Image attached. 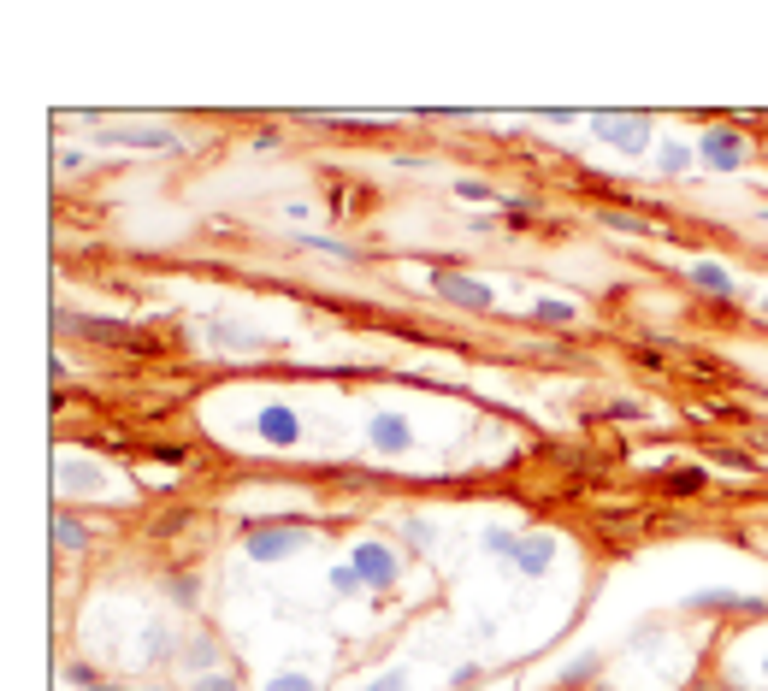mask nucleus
<instances>
[{"mask_svg": "<svg viewBox=\"0 0 768 691\" xmlns=\"http://www.w3.org/2000/svg\"><path fill=\"white\" fill-rule=\"evenodd\" d=\"M609 420H644L639 402H609Z\"/></svg>", "mask_w": 768, "mask_h": 691, "instance_id": "nucleus-27", "label": "nucleus"}, {"mask_svg": "<svg viewBox=\"0 0 768 691\" xmlns=\"http://www.w3.org/2000/svg\"><path fill=\"white\" fill-rule=\"evenodd\" d=\"M367 691H408V668H390V674H379Z\"/></svg>", "mask_w": 768, "mask_h": 691, "instance_id": "nucleus-26", "label": "nucleus"}, {"mask_svg": "<svg viewBox=\"0 0 768 691\" xmlns=\"http://www.w3.org/2000/svg\"><path fill=\"white\" fill-rule=\"evenodd\" d=\"M54 544H60V550H89V532H83V520L60 514V526H54Z\"/></svg>", "mask_w": 768, "mask_h": 691, "instance_id": "nucleus-13", "label": "nucleus"}, {"mask_svg": "<svg viewBox=\"0 0 768 691\" xmlns=\"http://www.w3.org/2000/svg\"><path fill=\"white\" fill-rule=\"evenodd\" d=\"M449 691H467V686H449Z\"/></svg>", "mask_w": 768, "mask_h": 691, "instance_id": "nucleus-30", "label": "nucleus"}, {"mask_svg": "<svg viewBox=\"0 0 768 691\" xmlns=\"http://www.w3.org/2000/svg\"><path fill=\"white\" fill-rule=\"evenodd\" d=\"M532 319H538V325H574V302H556V296H538V302H532Z\"/></svg>", "mask_w": 768, "mask_h": 691, "instance_id": "nucleus-11", "label": "nucleus"}, {"mask_svg": "<svg viewBox=\"0 0 768 691\" xmlns=\"http://www.w3.org/2000/svg\"><path fill=\"white\" fill-rule=\"evenodd\" d=\"M367 443H373L379 455H402V449L414 443V432L402 426V414H373V420H367Z\"/></svg>", "mask_w": 768, "mask_h": 691, "instance_id": "nucleus-8", "label": "nucleus"}, {"mask_svg": "<svg viewBox=\"0 0 768 691\" xmlns=\"http://www.w3.org/2000/svg\"><path fill=\"white\" fill-rule=\"evenodd\" d=\"M343 562L355 567V579H361L367 591H390V585L402 579V556H396L390 544H379V538H361Z\"/></svg>", "mask_w": 768, "mask_h": 691, "instance_id": "nucleus-1", "label": "nucleus"}, {"mask_svg": "<svg viewBox=\"0 0 768 691\" xmlns=\"http://www.w3.org/2000/svg\"><path fill=\"white\" fill-rule=\"evenodd\" d=\"M715 461H721V467H739V473H751V455H739V449H721Z\"/></svg>", "mask_w": 768, "mask_h": 691, "instance_id": "nucleus-28", "label": "nucleus"}, {"mask_svg": "<svg viewBox=\"0 0 768 691\" xmlns=\"http://www.w3.org/2000/svg\"><path fill=\"white\" fill-rule=\"evenodd\" d=\"M603 225H609V231H621V237H639V231H650L644 219H627V213H603Z\"/></svg>", "mask_w": 768, "mask_h": 691, "instance_id": "nucleus-22", "label": "nucleus"}, {"mask_svg": "<svg viewBox=\"0 0 768 691\" xmlns=\"http://www.w3.org/2000/svg\"><path fill=\"white\" fill-rule=\"evenodd\" d=\"M148 461H160V467H184V461H190V449H184V443H154V449H148Z\"/></svg>", "mask_w": 768, "mask_h": 691, "instance_id": "nucleus-17", "label": "nucleus"}, {"mask_svg": "<svg viewBox=\"0 0 768 691\" xmlns=\"http://www.w3.org/2000/svg\"><path fill=\"white\" fill-rule=\"evenodd\" d=\"M195 691H243L231 674H195Z\"/></svg>", "mask_w": 768, "mask_h": 691, "instance_id": "nucleus-25", "label": "nucleus"}, {"mask_svg": "<svg viewBox=\"0 0 768 691\" xmlns=\"http://www.w3.org/2000/svg\"><path fill=\"white\" fill-rule=\"evenodd\" d=\"M550 556H556V544H550L544 532H526V538H520V556H514V567H520L526 579H544V573H550Z\"/></svg>", "mask_w": 768, "mask_h": 691, "instance_id": "nucleus-9", "label": "nucleus"}, {"mask_svg": "<svg viewBox=\"0 0 768 691\" xmlns=\"http://www.w3.org/2000/svg\"><path fill=\"white\" fill-rule=\"evenodd\" d=\"M308 526H249V538H243V550H249V562H284V556H296V550H308Z\"/></svg>", "mask_w": 768, "mask_h": 691, "instance_id": "nucleus-2", "label": "nucleus"}, {"mask_svg": "<svg viewBox=\"0 0 768 691\" xmlns=\"http://www.w3.org/2000/svg\"><path fill=\"white\" fill-rule=\"evenodd\" d=\"M686 609H698V615H715V609H727V615H768L763 597H745V591H692Z\"/></svg>", "mask_w": 768, "mask_h": 691, "instance_id": "nucleus-7", "label": "nucleus"}, {"mask_svg": "<svg viewBox=\"0 0 768 691\" xmlns=\"http://www.w3.org/2000/svg\"><path fill=\"white\" fill-rule=\"evenodd\" d=\"M296 243H302V249H320V254H337V260H355L349 243H331V237H320V231H296Z\"/></svg>", "mask_w": 768, "mask_h": 691, "instance_id": "nucleus-16", "label": "nucleus"}, {"mask_svg": "<svg viewBox=\"0 0 768 691\" xmlns=\"http://www.w3.org/2000/svg\"><path fill=\"white\" fill-rule=\"evenodd\" d=\"M698 160H704L709 172L745 166V136H739V130H704V136H698Z\"/></svg>", "mask_w": 768, "mask_h": 691, "instance_id": "nucleus-4", "label": "nucleus"}, {"mask_svg": "<svg viewBox=\"0 0 768 691\" xmlns=\"http://www.w3.org/2000/svg\"><path fill=\"white\" fill-rule=\"evenodd\" d=\"M331 591H343V597H349V591H361V579H355V567H349V562L331 567Z\"/></svg>", "mask_w": 768, "mask_h": 691, "instance_id": "nucleus-23", "label": "nucleus"}, {"mask_svg": "<svg viewBox=\"0 0 768 691\" xmlns=\"http://www.w3.org/2000/svg\"><path fill=\"white\" fill-rule=\"evenodd\" d=\"M432 284H438V296L455 302V308H473V314H485L497 296H491V284H473V278H461V272H432Z\"/></svg>", "mask_w": 768, "mask_h": 691, "instance_id": "nucleus-6", "label": "nucleus"}, {"mask_svg": "<svg viewBox=\"0 0 768 691\" xmlns=\"http://www.w3.org/2000/svg\"><path fill=\"white\" fill-rule=\"evenodd\" d=\"M656 166H662V172H668V178H680V172H686V166H692V148H686V142H668V148H662V154H656Z\"/></svg>", "mask_w": 768, "mask_h": 691, "instance_id": "nucleus-15", "label": "nucleus"}, {"mask_svg": "<svg viewBox=\"0 0 768 691\" xmlns=\"http://www.w3.org/2000/svg\"><path fill=\"white\" fill-rule=\"evenodd\" d=\"M184 662H190L195 674H213V662H219V644L201 632V638H190V656H184Z\"/></svg>", "mask_w": 768, "mask_h": 691, "instance_id": "nucleus-12", "label": "nucleus"}, {"mask_svg": "<svg viewBox=\"0 0 768 691\" xmlns=\"http://www.w3.org/2000/svg\"><path fill=\"white\" fill-rule=\"evenodd\" d=\"M591 130L609 148H621V154H644L650 148V119L644 113H591Z\"/></svg>", "mask_w": 768, "mask_h": 691, "instance_id": "nucleus-3", "label": "nucleus"}, {"mask_svg": "<svg viewBox=\"0 0 768 691\" xmlns=\"http://www.w3.org/2000/svg\"><path fill=\"white\" fill-rule=\"evenodd\" d=\"M455 195H461V201H491V207H509V201H503L491 184H473V178H467V184H455Z\"/></svg>", "mask_w": 768, "mask_h": 691, "instance_id": "nucleus-18", "label": "nucleus"}, {"mask_svg": "<svg viewBox=\"0 0 768 691\" xmlns=\"http://www.w3.org/2000/svg\"><path fill=\"white\" fill-rule=\"evenodd\" d=\"M485 550H491V556H503V562H514V556H520V532L491 526V532H485Z\"/></svg>", "mask_w": 768, "mask_h": 691, "instance_id": "nucleus-14", "label": "nucleus"}, {"mask_svg": "<svg viewBox=\"0 0 768 691\" xmlns=\"http://www.w3.org/2000/svg\"><path fill=\"white\" fill-rule=\"evenodd\" d=\"M763 668H768V662H763Z\"/></svg>", "mask_w": 768, "mask_h": 691, "instance_id": "nucleus-31", "label": "nucleus"}, {"mask_svg": "<svg viewBox=\"0 0 768 691\" xmlns=\"http://www.w3.org/2000/svg\"><path fill=\"white\" fill-rule=\"evenodd\" d=\"M597 668H603L597 656H579V662H568V668H562V680H568V686H579V680H597Z\"/></svg>", "mask_w": 768, "mask_h": 691, "instance_id": "nucleus-19", "label": "nucleus"}, {"mask_svg": "<svg viewBox=\"0 0 768 691\" xmlns=\"http://www.w3.org/2000/svg\"><path fill=\"white\" fill-rule=\"evenodd\" d=\"M148 691H166V686H148Z\"/></svg>", "mask_w": 768, "mask_h": 691, "instance_id": "nucleus-29", "label": "nucleus"}, {"mask_svg": "<svg viewBox=\"0 0 768 691\" xmlns=\"http://www.w3.org/2000/svg\"><path fill=\"white\" fill-rule=\"evenodd\" d=\"M125 142H136V148H172L166 130H125Z\"/></svg>", "mask_w": 768, "mask_h": 691, "instance_id": "nucleus-21", "label": "nucleus"}, {"mask_svg": "<svg viewBox=\"0 0 768 691\" xmlns=\"http://www.w3.org/2000/svg\"><path fill=\"white\" fill-rule=\"evenodd\" d=\"M255 432L272 443V449H296V443H302V420H296V408H284V402H266V408L255 414Z\"/></svg>", "mask_w": 768, "mask_h": 691, "instance_id": "nucleus-5", "label": "nucleus"}, {"mask_svg": "<svg viewBox=\"0 0 768 691\" xmlns=\"http://www.w3.org/2000/svg\"><path fill=\"white\" fill-rule=\"evenodd\" d=\"M704 485V467H680V473H668V491H698Z\"/></svg>", "mask_w": 768, "mask_h": 691, "instance_id": "nucleus-20", "label": "nucleus"}, {"mask_svg": "<svg viewBox=\"0 0 768 691\" xmlns=\"http://www.w3.org/2000/svg\"><path fill=\"white\" fill-rule=\"evenodd\" d=\"M686 278H692L698 290H709V296H733V272H727L721 260H692Z\"/></svg>", "mask_w": 768, "mask_h": 691, "instance_id": "nucleus-10", "label": "nucleus"}, {"mask_svg": "<svg viewBox=\"0 0 768 691\" xmlns=\"http://www.w3.org/2000/svg\"><path fill=\"white\" fill-rule=\"evenodd\" d=\"M266 691H320L308 674H278V680H266Z\"/></svg>", "mask_w": 768, "mask_h": 691, "instance_id": "nucleus-24", "label": "nucleus"}]
</instances>
